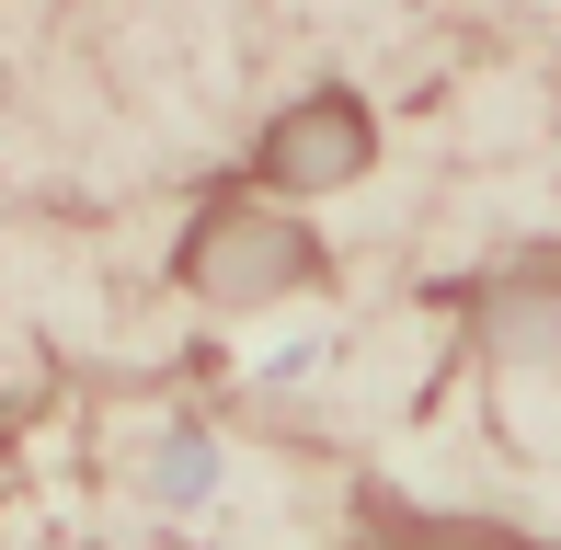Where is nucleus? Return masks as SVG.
<instances>
[{
	"instance_id": "nucleus-3",
	"label": "nucleus",
	"mask_w": 561,
	"mask_h": 550,
	"mask_svg": "<svg viewBox=\"0 0 561 550\" xmlns=\"http://www.w3.org/2000/svg\"><path fill=\"white\" fill-rule=\"evenodd\" d=\"M355 550H561V539L504 528V516H447V505H401V493H355Z\"/></svg>"
},
{
	"instance_id": "nucleus-2",
	"label": "nucleus",
	"mask_w": 561,
	"mask_h": 550,
	"mask_svg": "<svg viewBox=\"0 0 561 550\" xmlns=\"http://www.w3.org/2000/svg\"><path fill=\"white\" fill-rule=\"evenodd\" d=\"M367 161H378V127H367V104H355L344 81H321V92H298V104L275 115L264 138H252L241 184L264 195V207H310V195L355 184V172H367Z\"/></svg>"
},
{
	"instance_id": "nucleus-1",
	"label": "nucleus",
	"mask_w": 561,
	"mask_h": 550,
	"mask_svg": "<svg viewBox=\"0 0 561 550\" xmlns=\"http://www.w3.org/2000/svg\"><path fill=\"white\" fill-rule=\"evenodd\" d=\"M172 275H184L207 310H264V298H298L333 275V253H321V230L298 207H264L252 184H229L195 207V230L172 241Z\"/></svg>"
}]
</instances>
